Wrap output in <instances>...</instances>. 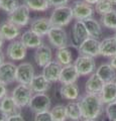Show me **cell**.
<instances>
[{"mask_svg":"<svg viewBox=\"0 0 116 121\" xmlns=\"http://www.w3.org/2000/svg\"><path fill=\"white\" fill-rule=\"evenodd\" d=\"M83 119H98L103 113V105L100 95L86 93L79 99Z\"/></svg>","mask_w":116,"mask_h":121,"instance_id":"6da1fadb","label":"cell"},{"mask_svg":"<svg viewBox=\"0 0 116 121\" xmlns=\"http://www.w3.org/2000/svg\"><path fill=\"white\" fill-rule=\"evenodd\" d=\"M72 19H74L73 9L69 5L56 7L50 16L52 25L58 27H65L72 21Z\"/></svg>","mask_w":116,"mask_h":121,"instance_id":"7a4b0ae2","label":"cell"},{"mask_svg":"<svg viewBox=\"0 0 116 121\" xmlns=\"http://www.w3.org/2000/svg\"><path fill=\"white\" fill-rule=\"evenodd\" d=\"M32 95L33 92L30 89V87L28 85H22V84H18L12 90V93H11V97L13 98L14 102L19 108H23L28 106Z\"/></svg>","mask_w":116,"mask_h":121,"instance_id":"3957f363","label":"cell"},{"mask_svg":"<svg viewBox=\"0 0 116 121\" xmlns=\"http://www.w3.org/2000/svg\"><path fill=\"white\" fill-rule=\"evenodd\" d=\"M7 20L19 27H24L29 23V20H30V9L24 3L20 4L12 13L8 14Z\"/></svg>","mask_w":116,"mask_h":121,"instance_id":"277c9868","label":"cell"},{"mask_svg":"<svg viewBox=\"0 0 116 121\" xmlns=\"http://www.w3.org/2000/svg\"><path fill=\"white\" fill-rule=\"evenodd\" d=\"M51 97L46 93H34L28 104V108L32 112H43L51 109Z\"/></svg>","mask_w":116,"mask_h":121,"instance_id":"5b68a950","label":"cell"},{"mask_svg":"<svg viewBox=\"0 0 116 121\" xmlns=\"http://www.w3.org/2000/svg\"><path fill=\"white\" fill-rule=\"evenodd\" d=\"M47 39L50 43L56 48H62L68 47V35L64 27L52 26L47 33Z\"/></svg>","mask_w":116,"mask_h":121,"instance_id":"8992f818","label":"cell"},{"mask_svg":"<svg viewBox=\"0 0 116 121\" xmlns=\"http://www.w3.org/2000/svg\"><path fill=\"white\" fill-rule=\"evenodd\" d=\"M35 76L34 68L30 63L23 62L17 66L16 69V82L22 85H30Z\"/></svg>","mask_w":116,"mask_h":121,"instance_id":"52a82bcc","label":"cell"},{"mask_svg":"<svg viewBox=\"0 0 116 121\" xmlns=\"http://www.w3.org/2000/svg\"><path fill=\"white\" fill-rule=\"evenodd\" d=\"M74 19L76 20H85L87 18H91L94 15L95 8H93L91 4H89L84 0H77L73 3L72 6Z\"/></svg>","mask_w":116,"mask_h":121,"instance_id":"ba28073f","label":"cell"},{"mask_svg":"<svg viewBox=\"0 0 116 121\" xmlns=\"http://www.w3.org/2000/svg\"><path fill=\"white\" fill-rule=\"evenodd\" d=\"M74 65L76 67L80 76H88L92 75L96 70V63L94 58L88 56L80 55L75 60Z\"/></svg>","mask_w":116,"mask_h":121,"instance_id":"9c48e42d","label":"cell"},{"mask_svg":"<svg viewBox=\"0 0 116 121\" xmlns=\"http://www.w3.org/2000/svg\"><path fill=\"white\" fill-rule=\"evenodd\" d=\"M27 48L21 40H12L6 48L7 58L10 60H22L26 56Z\"/></svg>","mask_w":116,"mask_h":121,"instance_id":"30bf717a","label":"cell"},{"mask_svg":"<svg viewBox=\"0 0 116 121\" xmlns=\"http://www.w3.org/2000/svg\"><path fill=\"white\" fill-rule=\"evenodd\" d=\"M78 51L80 55L96 58L100 56V41L94 37H88L78 47Z\"/></svg>","mask_w":116,"mask_h":121,"instance_id":"8fae6325","label":"cell"},{"mask_svg":"<svg viewBox=\"0 0 116 121\" xmlns=\"http://www.w3.org/2000/svg\"><path fill=\"white\" fill-rule=\"evenodd\" d=\"M16 69L17 66L12 62H4L0 65V83L9 85L16 82Z\"/></svg>","mask_w":116,"mask_h":121,"instance_id":"7c38bea8","label":"cell"},{"mask_svg":"<svg viewBox=\"0 0 116 121\" xmlns=\"http://www.w3.org/2000/svg\"><path fill=\"white\" fill-rule=\"evenodd\" d=\"M33 58H34V62L37 66L40 68H43L51 60H53V52H52V48L48 45L43 43L40 47L35 48Z\"/></svg>","mask_w":116,"mask_h":121,"instance_id":"4fadbf2b","label":"cell"},{"mask_svg":"<svg viewBox=\"0 0 116 121\" xmlns=\"http://www.w3.org/2000/svg\"><path fill=\"white\" fill-rule=\"evenodd\" d=\"M63 66L57 60H53L43 68V75L46 77L51 83H56L60 81Z\"/></svg>","mask_w":116,"mask_h":121,"instance_id":"5bb4252c","label":"cell"},{"mask_svg":"<svg viewBox=\"0 0 116 121\" xmlns=\"http://www.w3.org/2000/svg\"><path fill=\"white\" fill-rule=\"evenodd\" d=\"M90 37L87 27L85 25V22L83 20H76L72 28V39L73 43L77 47L83 43L85 39Z\"/></svg>","mask_w":116,"mask_h":121,"instance_id":"9a60e30c","label":"cell"},{"mask_svg":"<svg viewBox=\"0 0 116 121\" xmlns=\"http://www.w3.org/2000/svg\"><path fill=\"white\" fill-rule=\"evenodd\" d=\"M0 33L5 40H15L20 35V27L8 20L0 23Z\"/></svg>","mask_w":116,"mask_h":121,"instance_id":"2e32d148","label":"cell"},{"mask_svg":"<svg viewBox=\"0 0 116 121\" xmlns=\"http://www.w3.org/2000/svg\"><path fill=\"white\" fill-rule=\"evenodd\" d=\"M105 82L101 79L96 73H93L90 75L88 78L87 82L85 84V91L88 94H94V95H100V93L102 92V89Z\"/></svg>","mask_w":116,"mask_h":121,"instance_id":"e0dca14e","label":"cell"},{"mask_svg":"<svg viewBox=\"0 0 116 121\" xmlns=\"http://www.w3.org/2000/svg\"><path fill=\"white\" fill-rule=\"evenodd\" d=\"M52 23L50 18L47 17H39L35 18L30 22V30H32L33 32L37 33L40 36L47 35L50 29L52 28Z\"/></svg>","mask_w":116,"mask_h":121,"instance_id":"ac0fdd59","label":"cell"},{"mask_svg":"<svg viewBox=\"0 0 116 121\" xmlns=\"http://www.w3.org/2000/svg\"><path fill=\"white\" fill-rule=\"evenodd\" d=\"M80 77L79 73L76 69L74 64H71L68 66H64L62 69V73H61V77H60V83L62 85L65 84H73L76 83L78 78Z\"/></svg>","mask_w":116,"mask_h":121,"instance_id":"d6986e66","label":"cell"},{"mask_svg":"<svg viewBox=\"0 0 116 121\" xmlns=\"http://www.w3.org/2000/svg\"><path fill=\"white\" fill-rule=\"evenodd\" d=\"M20 40L27 48H37L43 44V36L28 29L20 35Z\"/></svg>","mask_w":116,"mask_h":121,"instance_id":"ffe728a7","label":"cell"},{"mask_svg":"<svg viewBox=\"0 0 116 121\" xmlns=\"http://www.w3.org/2000/svg\"><path fill=\"white\" fill-rule=\"evenodd\" d=\"M100 56L105 58L116 56V37L114 35L100 41Z\"/></svg>","mask_w":116,"mask_h":121,"instance_id":"44dd1931","label":"cell"},{"mask_svg":"<svg viewBox=\"0 0 116 121\" xmlns=\"http://www.w3.org/2000/svg\"><path fill=\"white\" fill-rule=\"evenodd\" d=\"M51 86L52 83L43 74L35 75L29 85L33 93H46L51 89Z\"/></svg>","mask_w":116,"mask_h":121,"instance_id":"7402d4cb","label":"cell"},{"mask_svg":"<svg viewBox=\"0 0 116 121\" xmlns=\"http://www.w3.org/2000/svg\"><path fill=\"white\" fill-rule=\"evenodd\" d=\"M60 95H61L63 99L69 101H76L79 99V95H80L79 87H78L76 83L62 85L61 88H60Z\"/></svg>","mask_w":116,"mask_h":121,"instance_id":"603a6c76","label":"cell"},{"mask_svg":"<svg viewBox=\"0 0 116 121\" xmlns=\"http://www.w3.org/2000/svg\"><path fill=\"white\" fill-rule=\"evenodd\" d=\"M100 98L104 104H109L116 101V82L105 83L102 92L100 93Z\"/></svg>","mask_w":116,"mask_h":121,"instance_id":"cb8c5ba5","label":"cell"},{"mask_svg":"<svg viewBox=\"0 0 116 121\" xmlns=\"http://www.w3.org/2000/svg\"><path fill=\"white\" fill-rule=\"evenodd\" d=\"M95 73L102 79V80L108 83L113 82L116 80V70L109 64H102L96 69Z\"/></svg>","mask_w":116,"mask_h":121,"instance_id":"d4e9b609","label":"cell"},{"mask_svg":"<svg viewBox=\"0 0 116 121\" xmlns=\"http://www.w3.org/2000/svg\"><path fill=\"white\" fill-rule=\"evenodd\" d=\"M83 21L85 22V25L87 27L90 37H94V39H98L102 35V26L99 23V21H97L93 17L87 18Z\"/></svg>","mask_w":116,"mask_h":121,"instance_id":"484cf974","label":"cell"},{"mask_svg":"<svg viewBox=\"0 0 116 121\" xmlns=\"http://www.w3.org/2000/svg\"><path fill=\"white\" fill-rule=\"evenodd\" d=\"M66 110H67V116L68 119H71L73 121H80L82 117V112L80 108V104L78 101H70L66 105Z\"/></svg>","mask_w":116,"mask_h":121,"instance_id":"4316f807","label":"cell"},{"mask_svg":"<svg viewBox=\"0 0 116 121\" xmlns=\"http://www.w3.org/2000/svg\"><path fill=\"white\" fill-rule=\"evenodd\" d=\"M56 60H57L63 67L71 65V64L73 63V54L68 48V47L58 48L57 54H56Z\"/></svg>","mask_w":116,"mask_h":121,"instance_id":"83f0119b","label":"cell"},{"mask_svg":"<svg viewBox=\"0 0 116 121\" xmlns=\"http://www.w3.org/2000/svg\"><path fill=\"white\" fill-rule=\"evenodd\" d=\"M0 106H1V108L5 111V113L8 116L15 114V113H18V109H19V107H18L16 103L14 102L13 98L8 95L5 96L0 101Z\"/></svg>","mask_w":116,"mask_h":121,"instance_id":"f1b7e54d","label":"cell"},{"mask_svg":"<svg viewBox=\"0 0 116 121\" xmlns=\"http://www.w3.org/2000/svg\"><path fill=\"white\" fill-rule=\"evenodd\" d=\"M23 3L32 11H47L51 7L48 0H23Z\"/></svg>","mask_w":116,"mask_h":121,"instance_id":"f546056e","label":"cell"},{"mask_svg":"<svg viewBox=\"0 0 116 121\" xmlns=\"http://www.w3.org/2000/svg\"><path fill=\"white\" fill-rule=\"evenodd\" d=\"M100 20L104 27L116 30V9H113L108 13L102 15Z\"/></svg>","mask_w":116,"mask_h":121,"instance_id":"4dcf8cb0","label":"cell"},{"mask_svg":"<svg viewBox=\"0 0 116 121\" xmlns=\"http://www.w3.org/2000/svg\"><path fill=\"white\" fill-rule=\"evenodd\" d=\"M50 111H51L52 116H53L55 121H67V119H68L65 105L58 104V105L54 106Z\"/></svg>","mask_w":116,"mask_h":121,"instance_id":"1f68e13d","label":"cell"},{"mask_svg":"<svg viewBox=\"0 0 116 121\" xmlns=\"http://www.w3.org/2000/svg\"><path fill=\"white\" fill-rule=\"evenodd\" d=\"M111 10H113V4H112L109 0H100L98 3L95 4L96 13H98L101 16L108 13Z\"/></svg>","mask_w":116,"mask_h":121,"instance_id":"d6a6232c","label":"cell"},{"mask_svg":"<svg viewBox=\"0 0 116 121\" xmlns=\"http://www.w3.org/2000/svg\"><path fill=\"white\" fill-rule=\"evenodd\" d=\"M19 5L18 0H0V9H2L7 14L12 13Z\"/></svg>","mask_w":116,"mask_h":121,"instance_id":"836d02e7","label":"cell"},{"mask_svg":"<svg viewBox=\"0 0 116 121\" xmlns=\"http://www.w3.org/2000/svg\"><path fill=\"white\" fill-rule=\"evenodd\" d=\"M105 113H106V116L111 121H116V101L106 105Z\"/></svg>","mask_w":116,"mask_h":121,"instance_id":"e575fe53","label":"cell"},{"mask_svg":"<svg viewBox=\"0 0 116 121\" xmlns=\"http://www.w3.org/2000/svg\"><path fill=\"white\" fill-rule=\"evenodd\" d=\"M34 121H55L50 110L37 112L34 114Z\"/></svg>","mask_w":116,"mask_h":121,"instance_id":"d590c367","label":"cell"},{"mask_svg":"<svg viewBox=\"0 0 116 121\" xmlns=\"http://www.w3.org/2000/svg\"><path fill=\"white\" fill-rule=\"evenodd\" d=\"M50 1V5L52 7H60V6H65L69 3V0H48Z\"/></svg>","mask_w":116,"mask_h":121,"instance_id":"8d00e7d4","label":"cell"},{"mask_svg":"<svg viewBox=\"0 0 116 121\" xmlns=\"http://www.w3.org/2000/svg\"><path fill=\"white\" fill-rule=\"evenodd\" d=\"M6 121H25L23 116H22L19 112L15 113V114H12V115H9L7 117Z\"/></svg>","mask_w":116,"mask_h":121,"instance_id":"74e56055","label":"cell"},{"mask_svg":"<svg viewBox=\"0 0 116 121\" xmlns=\"http://www.w3.org/2000/svg\"><path fill=\"white\" fill-rule=\"evenodd\" d=\"M5 96H7V88L6 85L0 83V101H1Z\"/></svg>","mask_w":116,"mask_h":121,"instance_id":"f35d334b","label":"cell"},{"mask_svg":"<svg viewBox=\"0 0 116 121\" xmlns=\"http://www.w3.org/2000/svg\"><path fill=\"white\" fill-rule=\"evenodd\" d=\"M7 117H8V115L6 114L5 111L3 110L1 108V106H0V121H6Z\"/></svg>","mask_w":116,"mask_h":121,"instance_id":"ab89813d","label":"cell"},{"mask_svg":"<svg viewBox=\"0 0 116 121\" xmlns=\"http://www.w3.org/2000/svg\"><path fill=\"white\" fill-rule=\"evenodd\" d=\"M4 62H5V55H4V52H2L1 48H0V65H2Z\"/></svg>","mask_w":116,"mask_h":121,"instance_id":"60d3db41","label":"cell"},{"mask_svg":"<svg viewBox=\"0 0 116 121\" xmlns=\"http://www.w3.org/2000/svg\"><path fill=\"white\" fill-rule=\"evenodd\" d=\"M110 65L114 68L116 70V56H113V58H111V60H110Z\"/></svg>","mask_w":116,"mask_h":121,"instance_id":"b9f144b4","label":"cell"},{"mask_svg":"<svg viewBox=\"0 0 116 121\" xmlns=\"http://www.w3.org/2000/svg\"><path fill=\"white\" fill-rule=\"evenodd\" d=\"M84 1H86L87 3H89V4H91V5H93V4H96V3H98L100 0H84Z\"/></svg>","mask_w":116,"mask_h":121,"instance_id":"7bdbcfd3","label":"cell"},{"mask_svg":"<svg viewBox=\"0 0 116 121\" xmlns=\"http://www.w3.org/2000/svg\"><path fill=\"white\" fill-rule=\"evenodd\" d=\"M4 39H3V36L1 35V33H0V48H2L3 44H4Z\"/></svg>","mask_w":116,"mask_h":121,"instance_id":"ee69618b","label":"cell"},{"mask_svg":"<svg viewBox=\"0 0 116 121\" xmlns=\"http://www.w3.org/2000/svg\"><path fill=\"white\" fill-rule=\"evenodd\" d=\"M81 121H97L96 119H83V120H81Z\"/></svg>","mask_w":116,"mask_h":121,"instance_id":"f6af8a7d","label":"cell"},{"mask_svg":"<svg viewBox=\"0 0 116 121\" xmlns=\"http://www.w3.org/2000/svg\"><path fill=\"white\" fill-rule=\"evenodd\" d=\"M109 1H110L113 5H116V0H109Z\"/></svg>","mask_w":116,"mask_h":121,"instance_id":"bcb514c9","label":"cell"},{"mask_svg":"<svg viewBox=\"0 0 116 121\" xmlns=\"http://www.w3.org/2000/svg\"><path fill=\"white\" fill-rule=\"evenodd\" d=\"M114 36L116 37V30H115V33H114Z\"/></svg>","mask_w":116,"mask_h":121,"instance_id":"7dc6e473","label":"cell"},{"mask_svg":"<svg viewBox=\"0 0 116 121\" xmlns=\"http://www.w3.org/2000/svg\"><path fill=\"white\" fill-rule=\"evenodd\" d=\"M71 121H73V120H71Z\"/></svg>","mask_w":116,"mask_h":121,"instance_id":"c3c4849f","label":"cell"},{"mask_svg":"<svg viewBox=\"0 0 116 121\" xmlns=\"http://www.w3.org/2000/svg\"><path fill=\"white\" fill-rule=\"evenodd\" d=\"M115 82H116V80H115Z\"/></svg>","mask_w":116,"mask_h":121,"instance_id":"681fc988","label":"cell"}]
</instances>
